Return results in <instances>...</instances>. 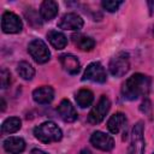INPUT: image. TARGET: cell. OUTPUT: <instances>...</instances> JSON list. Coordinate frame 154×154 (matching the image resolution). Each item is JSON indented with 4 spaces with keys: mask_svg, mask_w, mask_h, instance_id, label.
I'll list each match as a JSON object with an SVG mask.
<instances>
[{
    "mask_svg": "<svg viewBox=\"0 0 154 154\" xmlns=\"http://www.w3.org/2000/svg\"><path fill=\"white\" fill-rule=\"evenodd\" d=\"M58 4L52 0H45L40 6V16L43 20H51L58 14Z\"/></svg>",
    "mask_w": 154,
    "mask_h": 154,
    "instance_id": "9a60e30c",
    "label": "cell"
},
{
    "mask_svg": "<svg viewBox=\"0 0 154 154\" xmlns=\"http://www.w3.org/2000/svg\"><path fill=\"white\" fill-rule=\"evenodd\" d=\"M0 83H1V88L2 89H6L11 84V73L5 67H2L1 72H0Z\"/></svg>",
    "mask_w": 154,
    "mask_h": 154,
    "instance_id": "603a6c76",
    "label": "cell"
},
{
    "mask_svg": "<svg viewBox=\"0 0 154 154\" xmlns=\"http://www.w3.org/2000/svg\"><path fill=\"white\" fill-rule=\"evenodd\" d=\"M93 100H94V95L89 89H81L76 94V102L82 108L90 106L93 103Z\"/></svg>",
    "mask_w": 154,
    "mask_h": 154,
    "instance_id": "d6986e66",
    "label": "cell"
},
{
    "mask_svg": "<svg viewBox=\"0 0 154 154\" xmlns=\"http://www.w3.org/2000/svg\"><path fill=\"white\" fill-rule=\"evenodd\" d=\"M128 154H144V137H143V123L142 122L136 123L135 126L132 128Z\"/></svg>",
    "mask_w": 154,
    "mask_h": 154,
    "instance_id": "5b68a950",
    "label": "cell"
},
{
    "mask_svg": "<svg viewBox=\"0 0 154 154\" xmlns=\"http://www.w3.org/2000/svg\"><path fill=\"white\" fill-rule=\"evenodd\" d=\"M90 142L91 144L103 152H108L111 149H113L114 147V140L112 136L102 132V131H95L93 132V135L90 136Z\"/></svg>",
    "mask_w": 154,
    "mask_h": 154,
    "instance_id": "30bf717a",
    "label": "cell"
},
{
    "mask_svg": "<svg viewBox=\"0 0 154 154\" xmlns=\"http://www.w3.org/2000/svg\"><path fill=\"white\" fill-rule=\"evenodd\" d=\"M30 154H47V153H45V152L41 150V149H32Z\"/></svg>",
    "mask_w": 154,
    "mask_h": 154,
    "instance_id": "d4e9b609",
    "label": "cell"
},
{
    "mask_svg": "<svg viewBox=\"0 0 154 154\" xmlns=\"http://www.w3.org/2000/svg\"><path fill=\"white\" fill-rule=\"evenodd\" d=\"M59 60L61 63V66L64 70L70 75H77L81 70V64L78 59L72 54H63L59 57Z\"/></svg>",
    "mask_w": 154,
    "mask_h": 154,
    "instance_id": "4fadbf2b",
    "label": "cell"
},
{
    "mask_svg": "<svg viewBox=\"0 0 154 154\" xmlns=\"http://www.w3.org/2000/svg\"><path fill=\"white\" fill-rule=\"evenodd\" d=\"M83 19L81 16H78L77 13H66L64 14L60 20L58 22V26L60 29L64 30H72V31H78L83 28Z\"/></svg>",
    "mask_w": 154,
    "mask_h": 154,
    "instance_id": "9c48e42d",
    "label": "cell"
},
{
    "mask_svg": "<svg viewBox=\"0 0 154 154\" xmlns=\"http://www.w3.org/2000/svg\"><path fill=\"white\" fill-rule=\"evenodd\" d=\"M153 35H154V26H153Z\"/></svg>",
    "mask_w": 154,
    "mask_h": 154,
    "instance_id": "83f0119b",
    "label": "cell"
},
{
    "mask_svg": "<svg viewBox=\"0 0 154 154\" xmlns=\"http://www.w3.org/2000/svg\"><path fill=\"white\" fill-rule=\"evenodd\" d=\"M122 4H123L122 1H114V0H103L101 2L103 10H106L108 12H116Z\"/></svg>",
    "mask_w": 154,
    "mask_h": 154,
    "instance_id": "7402d4cb",
    "label": "cell"
},
{
    "mask_svg": "<svg viewBox=\"0 0 154 154\" xmlns=\"http://www.w3.org/2000/svg\"><path fill=\"white\" fill-rule=\"evenodd\" d=\"M4 149L11 154H19L25 149V142L20 137H8L2 143Z\"/></svg>",
    "mask_w": 154,
    "mask_h": 154,
    "instance_id": "5bb4252c",
    "label": "cell"
},
{
    "mask_svg": "<svg viewBox=\"0 0 154 154\" xmlns=\"http://www.w3.org/2000/svg\"><path fill=\"white\" fill-rule=\"evenodd\" d=\"M109 107H111L109 99L107 96L102 95L99 99V101L96 102V105L89 112V114H88V123L91 124V125H96V124L101 123L105 119L106 114L108 113Z\"/></svg>",
    "mask_w": 154,
    "mask_h": 154,
    "instance_id": "277c9868",
    "label": "cell"
},
{
    "mask_svg": "<svg viewBox=\"0 0 154 154\" xmlns=\"http://www.w3.org/2000/svg\"><path fill=\"white\" fill-rule=\"evenodd\" d=\"M57 111H58L59 117H60L65 123H73V122L77 119V112H76L75 107H73L72 103H71L69 100H66V99H64V100L60 101V103H59Z\"/></svg>",
    "mask_w": 154,
    "mask_h": 154,
    "instance_id": "8fae6325",
    "label": "cell"
},
{
    "mask_svg": "<svg viewBox=\"0 0 154 154\" xmlns=\"http://www.w3.org/2000/svg\"><path fill=\"white\" fill-rule=\"evenodd\" d=\"M82 79L83 81L87 79V81H91L96 83H105L107 79V75H106L103 66L100 63H91L87 66Z\"/></svg>",
    "mask_w": 154,
    "mask_h": 154,
    "instance_id": "ba28073f",
    "label": "cell"
},
{
    "mask_svg": "<svg viewBox=\"0 0 154 154\" xmlns=\"http://www.w3.org/2000/svg\"><path fill=\"white\" fill-rule=\"evenodd\" d=\"M129 69H130V59L126 52H119L109 60L108 70L111 75H113L114 77L124 76L129 71Z\"/></svg>",
    "mask_w": 154,
    "mask_h": 154,
    "instance_id": "3957f363",
    "label": "cell"
},
{
    "mask_svg": "<svg viewBox=\"0 0 154 154\" xmlns=\"http://www.w3.org/2000/svg\"><path fill=\"white\" fill-rule=\"evenodd\" d=\"M72 40H73V43L77 46V48H79L83 52H89L95 47V41L91 37L85 35H81V34L75 35Z\"/></svg>",
    "mask_w": 154,
    "mask_h": 154,
    "instance_id": "ac0fdd59",
    "label": "cell"
},
{
    "mask_svg": "<svg viewBox=\"0 0 154 154\" xmlns=\"http://www.w3.org/2000/svg\"><path fill=\"white\" fill-rule=\"evenodd\" d=\"M17 72H18V75H19L23 79H25V81H30V79L35 76V70H34V67H32L29 63H26V61H20V63L18 64V66H17Z\"/></svg>",
    "mask_w": 154,
    "mask_h": 154,
    "instance_id": "44dd1931",
    "label": "cell"
},
{
    "mask_svg": "<svg viewBox=\"0 0 154 154\" xmlns=\"http://www.w3.org/2000/svg\"><path fill=\"white\" fill-rule=\"evenodd\" d=\"M140 109H141V112L142 113H144V114H150V111H152V106H150V101L148 100V99H146L142 103H141V106H140Z\"/></svg>",
    "mask_w": 154,
    "mask_h": 154,
    "instance_id": "cb8c5ba5",
    "label": "cell"
},
{
    "mask_svg": "<svg viewBox=\"0 0 154 154\" xmlns=\"http://www.w3.org/2000/svg\"><path fill=\"white\" fill-rule=\"evenodd\" d=\"M47 38L49 41V43L55 48V49H63L65 48V46L67 45V38L66 36L58 31V30H51L47 34Z\"/></svg>",
    "mask_w": 154,
    "mask_h": 154,
    "instance_id": "e0dca14e",
    "label": "cell"
},
{
    "mask_svg": "<svg viewBox=\"0 0 154 154\" xmlns=\"http://www.w3.org/2000/svg\"><path fill=\"white\" fill-rule=\"evenodd\" d=\"M35 137L42 143L58 142L63 137L61 129L53 122H45L34 129Z\"/></svg>",
    "mask_w": 154,
    "mask_h": 154,
    "instance_id": "7a4b0ae2",
    "label": "cell"
},
{
    "mask_svg": "<svg viewBox=\"0 0 154 154\" xmlns=\"http://www.w3.org/2000/svg\"><path fill=\"white\" fill-rule=\"evenodd\" d=\"M20 126H22V122H20L19 118H17V117H10V118H7L2 123L1 131L4 134H13V132L18 131L20 129Z\"/></svg>",
    "mask_w": 154,
    "mask_h": 154,
    "instance_id": "ffe728a7",
    "label": "cell"
},
{
    "mask_svg": "<svg viewBox=\"0 0 154 154\" xmlns=\"http://www.w3.org/2000/svg\"><path fill=\"white\" fill-rule=\"evenodd\" d=\"M81 154H90V152H89L88 149H84V150L81 152Z\"/></svg>",
    "mask_w": 154,
    "mask_h": 154,
    "instance_id": "4316f807",
    "label": "cell"
},
{
    "mask_svg": "<svg viewBox=\"0 0 154 154\" xmlns=\"http://www.w3.org/2000/svg\"><path fill=\"white\" fill-rule=\"evenodd\" d=\"M32 99L35 102L41 103V105L49 103L54 99V90L49 85L38 87L32 91Z\"/></svg>",
    "mask_w": 154,
    "mask_h": 154,
    "instance_id": "7c38bea8",
    "label": "cell"
},
{
    "mask_svg": "<svg viewBox=\"0 0 154 154\" xmlns=\"http://www.w3.org/2000/svg\"><path fill=\"white\" fill-rule=\"evenodd\" d=\"M23 24L20 18L10 11H6L2 13L1 17V29L6 34H17L22 30Z\"/></svg>",
    "mask_w": 154,
    "mask_h": 154,
    "instance_id": "52a82bcc",
    "label": "cell"
},
{
    "mask_svg": "<svg viewBox=\"0 0 154 154\" xmlns=\"http://www.w3.org/2000/svg\"><path fill=\"white\" fill-rule=\"evenodd\" d=\"M150 89V78L143 73H135L129 77L122 87V94L128 100H136L146 96Z\"/></svg>",
    "mask_w": 154,
    "mask_h": 154,
    "instance_id": "6da1fadb",
    "label": "cell"
},
{
    "mask_svg": "<svg viewBox=\"0 0 154 154\" xmlns=\"http://www.w3.org/2000/svg\"><path fill=\"white\" fill-rule=\"evenodd\" d=\"M28 52L31 55V58L38 63V64H45L49 60L51 53L47 47V45L42 40H32L29 46H28Z\"/></svg>",
    "mask_w": 154,
    "mask_h": 154,
    "instance_id": "8992f818",
    "label": "cell"
},
{
    "mask_svg": "<svg viewBox=\"0 0 154 154\" xmlns=\"http://www.w3.org/2000/svg\"><path fill=\"white\" fill-rule=\"evenodd\" d=\"M5 107H6L5 100H4V99H1V111H5Z\"/></svg>",
    "mask_w": 154,
    "mask_h": 154,
    "instance_id": "484cf974",
    "label": "cell"
},
{
    "mask_svg": "<svg viewBox=\"0 0 154 154\" xmlns=\"http://www.w3.org/2000/svg\"><path fill=\"white\" fill-rule=\"evenodd\" d=\"M126 124V117L124 113L122 112H117L113 116H111V118L107 122V129L109 130V132L112 134H118L124 125Z\"/></svg>",
    "mask_w": 154,
    "mask_h": 154,
    "instance_id": "2e32d148",
    "label": "cell"
}]
</instances>
